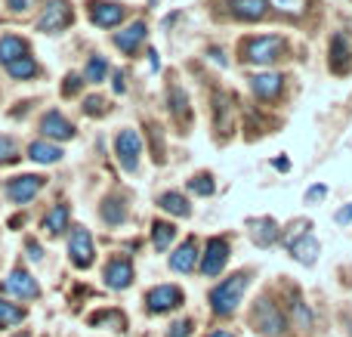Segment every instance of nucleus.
Wrapping results in <instances>:
<instances>
[{
    "mask_svg": "<svg viewBox=\"0 0 352 337\" xmlns=\"http://www.w3.org/2000/svg\"><path fill=\"white\" fill-rule=\"evenodd\" d=\"M248 272H235L232 279H226L223 285H217V288L210 291V309L217 316H232L238 309V303H241L244 291H248Z\"/></svg>",
    "mask_w": 352,
    "mask_h": 337,
    "instance_id": "obj_1",
    "label": "nucleus"
},
{
    "mask_svg": "<svg viewBox=\"0 0 352 337\" xmlns=\"http://www.w3.org/2000/svg\"><path fill=\"white\" fill-rule=\"evenodd\" d=\"M281 53H285V41L275 34L250 37V41L244 43V59L256 62V65H272L275 59H281Z\"/></svg>",
    "mask_w": 352,
    "mask_h": 337,
    "instance_id": "obj_2",
    "label": "nucleus"
},
{
    "mask_svg": "<svg viewBox=\"0 0 352 337\" xmlns=\"http://www.w3.org/2000/svg\"><path fill=\"white\" fill-rule=\"evenodd\" d=\"M250 322H254L256 331L266 334V337H278L281 331H285V316H281V309L275 307L269 297L256 301L254 313H250Z\"/></svg>",
    "mask_w": 352,
    "mask_h": 337,
    "instance_id": "obj_3",
    "label": "nucleus"
},
{
    "mask_svg": "<svg viewBox=\"0 0 352 337\" xmlns=\"http://www.w3.org/2000/svg\"><path fill=\"white\" fill-rule=\"evenodd\" d=\"M74 19L72 6H68V0H47V6H43L41 19H37V31H47V34H56V31L68 28Z\"/></svg>",
    "mask_w": 352,
    "mask_h": 337,
    "instance_id": "obj_4",
    "label": "nucleus"
},
{
    "mask_svg": "<svg viewBox=\"0 0 352 337\" xmlns=\"http://www.w3.org/2000/svg\"><path fill=\"white\" fill-rule=\"evenodd\" d=\"M0 291L10 297H16V301H37L41 297V288H37L34 276L25 270H12L10 276L0 282Z\"/></svg>",
    "mask_w": 352,
    "mask_h": 337,
    "instance_id": "obj_5",
    "label": "nucleus"
},
{
    "mask_svg": "<svg viewBox=\"0 0 352 337\" xmlns=\"http://www.w3.org/2000/svg\"><path fill=\"white\" fill-rule=\"evenodd\" d=\"M115 152L118 161H121L124 171H136L140 167V155H142V140L136 130H121L115 140Z\"/></svg>",
    "mask_w": 352,
    "mask_h": 337,
    "instance_id": "obj_6",
    "label": "nucleus"
},
{
    "mask_svg": "<svg viewBox=\"0 0 352 337\" xmlns=\"http://www.w3.org/2000/svg\"><path fill=\"white\" fill-rule=\"evenodd\" d=\"M93 254H96L93 251V235L78 226L72 232V241H68V257L78 270H87V266H93Z\"/></svg>",
    "mask_w": 352,
    "mask_h": 337,
    "instance_id": "obj_7",
    "label": "nucleus"
},
{
    "mask_svg": "<svg viewBox=\"0 0 352 337\" xmlns=\"http://www.w3.org/2000/svg\"><path fill=\"white\" fill-rule=\"evenodd\" d=\"M182 303V291L176 285H158L146 294V307L148 313H170Z\"/></svg>",
    "mask_w": 352,
    "mask_h": 337,
    "instance_id": "obj_8",
    "label": "nucleus"
},
{
    "mask_svg": "<svg viewBox=\"0 0 352 337\" xmlns=\"http://www.w3.org/2000/svg\"><path fill=\"white\" fill-rule=\"evenodd\" d=\"M41 189H43V177H37V173H25V177L10 180L6 195H10L12 204H28Z\"/></svg>",
    "mask_w": 352,
    "mask_h": 337,
    "instance_id": "obj_9",
    "label": "nucleus"
},
{
    "mask_svg": "<svg viewBox=\"0 0 352 337\" xmlns=\"http://www.w3.org/2000/svg\"><path fill=\"white\" fill-rule=\"evenodd\" d=\"M226 260H229V241L226 239H210L207 241V251H204V260H201V272H204L207 279L219 276L226 266Z\"/></svg>",
    "mask_w": 352,
    "mask_h": 337,
    "instance_id": "obj_10",
    "label": "nucleus"
},
{
    "mask_svg": "<svg viewBox=\"0 0 352 337\" xmlns=\"http://www.w3.org/2000/svg\"><path fill=\"white\" fill-rule=\"evenodd\" d=\"M124 12L127 10H124L121 3H109V0H93L90 3V19L99 28H115V25H121Z\"/></svg>",
    "mask_w": 352,
    "mask_h": 337,
    "instance_id": "obj_11",
    "label": "nucleus"
},
{
    "mask_svg": "<svg viewBox=\"0 0 352 337\" xmlns=\"http://www.w3.org/2000/svg\"><path fill=\"white\" fill-rule=\"evenodd\" d=\"M130 282H133V263L124 257L111 260L109 266H105V285H109L111 291H124L130 288Z\"/></svg>",
    "mask_w": 352,
    "mask_h": 337,
    "instance_id": "obj_12",
    "label": "nucleus"
},
{
    "mask_svg": "<svg viewBox=\"0 0 352 337\" xmlns=\"http://www.w3.org/2000/svg\"><path fill=\"white\" fill-rule=\"evenodd\" d=\"M41 130L47 140H72L74 136V124L65 115H59V111H47L41 121Z\"/></svg>",
    "mask_w": 352,
    "mask_h": 337,
    "instance_id": "obj_13",
    "label": "nucleus"
},
{
    "mask_svg": "<svg viewBox=\"0 0 352 337\" xmlns=\"http://www.w3.org/2000/svg\"><path fill=\"white\" fill-rule=\"evenodd\" d=\"M195 263H198V245H195V239H186L170 254V270L173 272H192Z\"/></svg>",
    "mask_w": 352,
    "mask_h": 337,
    "instance_id": "obj_14",
    "label": "nucleus"
},
{
    "mask_svg": "<svg viewBox=\"0 0 352 337\" xmlns=\"http://www.w3.org/2000/svg\"><path fill=\"white\" fill-rule=\"evenodd\" d=\"M352 68V53H349V43L343 34H334L331 41V72L334 74H346Z\"/></svg>",
    "mask_w": 352,
    "mask_h": 337,
    "instance_id": "obj_15",
    "label": "nucleus"
},
{
    "mask_svg": "<svg viewBox=\"0 0 352 337\" xmlns=\"http://www.w3.org/2000/svg\"><path fill=\"white\" fill-rule=\"evenodd\" d=\"M287 248H291V254H294V260H297V263L312 266L318 260V239H316V235H300V239H294Z\"/></svg>",
    "mask_w": 352,
    "mask_h": 337,
    "instance_id": "obj_16",
    "label": "nucleus"
},
{
    "mask_svg": "<svg viewBox=\"0 0 352 337\" xmlns=\"http://www.w3.org/2000/svg\"><path fill=\"white\" fill-rule=\"evenodd\" d=\"M142 41H146V22H133L130 28L115 34V47L124 50V53H136V47H140Z\"/></svg>",
    "mask_w": 352,
    "mask_h": 337,
    "instance_id": "obj_17",
    "label": "nucleus"
},
{
    "mask_svg": "<svg viewBox=\"0 0 352 337\" xmlns=\"http://www.w3.org/2000/svg\"><path fill=\"white\" fill-rule=\"evenodd\" d=\"M250 87H254L256 96L275 99L281 93V87H285V78L281 74H256V78H250Z\"/></svg>",
    "mask_w": 352,
    "mask_h": 337,
    "instance_id": "obj_18",
    "label": "nucleus"
},
{
    "mask_svg": "<svg viewBox=\"0 0 352 337\" xmlns=\"http://www.w3.org/2000/svg\"><path fill=\"white\" fill-rule=\"evenodd\" d=\"M232 12H235L238 19H248V22H256V19L266 16V6L269 0H229Z\"/></svg>",
    "mask_w": 352,
    "mask_h": 337,
    "instance_id": "obj_19",
    "label": "nucleus"
},
{
    "mask_svg": "<svg viewBox=\"0 0 352 337\" xmlns=\"http://www.w3.org/2000/svg\"><path fill=\"white\" fill-rule=\"evenodd\" d=\"M28 158L37 161V164H56V161H62V149L53 146V142L37 140L28 146Z\"/></svg>",
    "mask_w": 352,
    "mask_h": 337,
    "instance_id": "obj_20",
    "label": "nucleus"
},
{
    "mask_svg": "<svg viewBox=\"0 0 352 337\" xmlns=\"http://www.w3.org/2000/svg\"><path fill=\"white\" fill-rule=\"evenodd\" d=\"M25 53H28V43H25L22 37H16V34L0 37V62H3V65L16 62L19 56H25Z\"/></svg>",
    "mask_w": 352,
    "mask_h": 337,
    "instance_id": "obj_21",
    "label": "nucleus"
},
{
    "mask_svg": "<svg viewBox=\"0 0 352 337\" xmlns=\"http://www.w3.org/2000/svg\"><path fill=\"white\" fill-rule=\"evenodd\" d=\"M278 235H281V229L275 226V220H269V217L254 223V241L260 248H272L275 241H278Z\"/></svg>",
    "mask_w": 352,
    "mask_h": 337,
    "instance_id": "obj_22",
    "label": "nucleus"
},
{
    "mask_svg": "<svg viewBox=\"0 0 352 337\" xmlns=\"http://www.w3.org/2000/svg\"><path fill=\"white\" fill-rule=\"evenodd\" d=\"M158 208L167 210V214H173V217H188V214H192L188 202L179 195V192H164V195L158 198Z\"/></svg>",
    "mask_w": 352,
    "mask_h": 337,
    "instance_id": "obj_23",
    "label": "nucleus"
},
{
    "mask_svg": "<svg viewBox=\"0 0 352 337\" xmlns=\"http://www.w3.org/2000/svg\"><path fill=\"white\" fill-rule=\"evenodd\" d=\"M43 229H47L50 235H62V232H65V229H68V208H65V204H56V208L43 217Z\"/></svg>",
    "mask_w": 352,
    "mask_h": 337,
    "instance_id": "obj_24",
    "label": "nucleus"
},
{
    "mask_svg": "<svg viewBox=\"0 0 352 337\" xmlns=\"http://www.w3.org/2000/svg\"><path fill=\"white\" fill-rule=\"evenodd\" d=\"M173 239H176V226H173V223H164V220H155L152 223V241H155V248H158V251H167Z\"/></svg>",
    "mask_w": 352,
    "mask_h": 337,
    "instance_id": "obj_25",
    "label": "nucleus"
},
{
    "mask_svg": "<svg viewBox=\"0 0 352 337\" xmlns=\"http://www.w3.org/2000/svg\"><path fill=\"white\" fill-rule=\"evenodd\" d=\"M6 72H10V78H16V80H28V78H34V74H37V62L25 53V56H19L16 62H10V65H6Z\"/></svg>",
    "mask_w": 352,
    "mask_h": 337,
    "instance_id": "obj_26",
    "label": "nucleus"
},
{
    "mask_svg": "<svg viewBox=\"0 0 352 337\" xmlns=\"http://www.w3.org/2000/svg\"><path fill=\"white\" fill-rule=\"evenodd\" d=\"M22 319H25V309L22 307L0 301V328H16Z\"/></svg>",
    "mask_w": 352,
    "mask_h": 337,
    "instance_id": "obj_27",
    "label": "nucleus"
},
{
    "mask_svg": "<svg viewBox=\"0 0 352 337\" xmlns=\"http://www.w3.org/2000/svg\"><path fill=\"white\" fill-rule=\"evenodd\" d=\"M105 72H109V62H105L102 56H93V59L87 62L84 80H90V84H99V80H105Z\"/></svg>",
    "mask_w": 352,
    "mask_h": 337,
    "instance_id": "obj_28",
    "label": "nucleus"
},
{
    "mask_svg": "<svg viewBox=\"0 0 352 337\" xmlns=\"http://www.w3.org/2000/svg\"><path fill=\"white\" fill-rule=\"evenodd\" d=\"M124 214H127V210H124V204L118 202V198H105V204H102V220L105 223L118 226V223L124 220Z\"/></svg>",
    "mask_w": 352,
    "mask_h": 337,
    "instance_id": "obj_29",
    "label": "nucleus"
},
{
    "mask_svg": "<svg viewBox=\"0 0 352 337\" xmlns=\"http://www.w3.org/2000/svg\"><path fill=\"white\" fill-rule=\"evenodd\" d=\"M291 313H294V322H297L300 331H309L312 316H309V309H306V303L300 301V297H294V301H291Z\"/></svg>",
    "mask_w": 352,
    "mask_h": 337,
    "instance_id": "obj_30",
    "label": "nucleus"
},
{
    "mask_svg": "<svg viewBox=\"0 0 352 337\" xmlns=\"http://www.w3.org/2000/svg\"><path fill=\"white\" fill-rule=\"evenodd\" d=\"M19 158V146L12 136H0V164H12Z\"/></svg>",
    "mask_w": 352,
    "mask_h": 337,
    "instance_id": "obj_31",
    "label": "nucleus"
},
{
    "mask_svg": "<svg viewBox=\"0 0 352 337\" xmlns=\"http://www.w3.org/2000/svg\"><path fill=\"white\" fill-rule=\"evenodd\" d=\"M188 189H192L195 195H210V192H213L210 173H198V177H192V180H188Z\"/></svg>",
    "mask_w": 352,
    "mask_h": 337,
    "instance_id": "obj_32",
    "label": "nucleus"
},
{
    "mask_svg": "<svg viewBox=\"0 0 352 337\" xmlns=\"http://www.w3.org/2000/svg\"><path fill=\"white\" fill-rule=\"evenodd\" d=\"M269 3H272L275 10L287 12V16H300V12L306 10V0H269Z\"/></svg>",
    "mask_w": 352,
    "mask_h": 337,
    "instance_id": "obj_33",
    "label": "nucleus"
},
{
    "mask_svg": "<svg viewBox=\"0 0 352 337\" xmlns=\"http://www.w3.org/2000/svg\"><path fill=\"white\" fill-rule=\"evenodd\" d=\"M80 84H84V78H78V74H68L65 84H62V93H65V96H74V93L80 90Z\"/></svg>",
    "mask_w": 352,
    "mask_h": 337,
    "instance_id": "obj_34",
    "label": "nucleus"
},
{
    "mask_svg": "<svg viewBox=\"0 0 352 337\" xmlns=\"http://www.w3.org/2000/svg\"><path fill=\"white\" fill-rule=\"evenodd\" d=\"M188 334H192V322L182 319V322H173V325H170V334H167V337H188Z\"/></svg>",
    "mask_w": 352,
    "mask_h": 337,
    "instance_id": "obj_35",
    "label": "nucleus"
},
{
    "mask_svg": "<svg viewBox=\"0 0 352 337\" xmlns=\"http://www.w3.org/2000/svg\"><path fill=\"white\" fill-rule=\"evenodd\" d=\"M84 111H87V115H102V111H105V102H102L99 96H90V99L84 102Z\"/></svg>",
    "mask_w": 352,
    "mask_h": 337,
    "instance_id": "obj_36",
    "label": "nucleus"
},
{
    "mask_svg": "<svg viewBox=\"0 0 352 337\" xmlns=\"http://www.w3.org/2000/svg\"><path fill=\"white\" fill-rule=\"evenodd\" d=\"M173 111H176V115H188V111H186V96H182V93L179 90H173Z\"/></svg>",
    "mask_w": 352,
    "mask_h": 337,
    "instance_id": "obj_37",
    "label": "nucleus"
},
{
    "mask_svg": "<svg viewBox=\"0 0 352 337\" xmlns=\"http://www.w3.org/2000/svg\"><path fill=\"white\" fill-rule=\"evenodd\" d=\"M10 3V10H16V12H25V10H31V6L37 3V0H6Z\"/></svg>",
    "mask_w": 352,
    "mask_h": 337,
    "instance_id": "obj_38",
    "label": "nucleus"
},
{
    "mask_svg": "<svg viewBox=\"0 0 352 337\" xmlns=\"http://www.w3.org/2000/svg\"><path fill=\"white\" fill-rule=\"evenodd\" d=\"M28 257H31V260H34V263H37V260H41V257H43L41 245H37V241H34V239H28Z\"/></svg>",
    "mask_w": 352,
    "mask_h": 337,
    "instance_id": "obj_39",
    "label": "nucleus"
},
{
    "mask_svg": "<svg viewBox=\"0 0 352 337\" xmlns=\"http://www.w3.org/2000/svg\"><path fill=\"white\" fill-rule=\"evenodd\" d=\"M337 223H340V226L352 223V204H349V208H343V210H337Z\"/></svg>",
    "mask_w": 352,
    "mask_h": 337,
    "instance_id": "obj_40",
    "label": "nucleus"
},
{
    "mask_svg": "<svg viewBox=\"0 0 352 337\" xmlns=\"http://www.w3.org/2000/svg\"><path fill=\"white\" fill-rule=\"evenodd\" d=\"M324 195V186H316V189H309V195H306V198H309V202H316V198H322Z\"/></svg>",
    "mask_w": 352,
    "mask_h": 337,
    "instance_id": "obj_41",
    "label": "nucleus"
},
{
    "mask_svg": "<svg viewBox=\"0 0 352 337\" xmlns=\"http://www.w3.org/2000/svg\"><path fill=\"white\" fill-rule=\"evenodd\" d=\"M115 90H118V93L127 90V84H124V74H115Z\"/></svg>",
    "mask_w": 352,
    "mask_h": 337,
    "instance_id": "obj_42",
    "label": "nucleus"
},
{
    "mask_svg": "<svg viewBox=\"0 0 352 337\" xmlns=\"http://www.w3.org/2000/svg\"><path fill=\"white\" fill-rule=\"evenodd\" d=\"M207 337H232L229 331H213V334H207Z\"/></svg>",
    "mask_w": 352,
    "mask_h": 337,
    "instance_id": "obj_43",
    "label": "nucleus"
},
{
    "mask_svg": "<svg viewBox=\"0 0 352 337\" xmlns=\"http://www.w3.org/2000/svg\"><path fill=\"white\" fill-rule=\"evenodd\" d=\"M16 337H31V334H16Z\"/></svg>",
    "mask_w": 352,
    "mask_h": 337,
    "instance_id": "obj_44",
    "label": "nucleus"
}]
</instances>
